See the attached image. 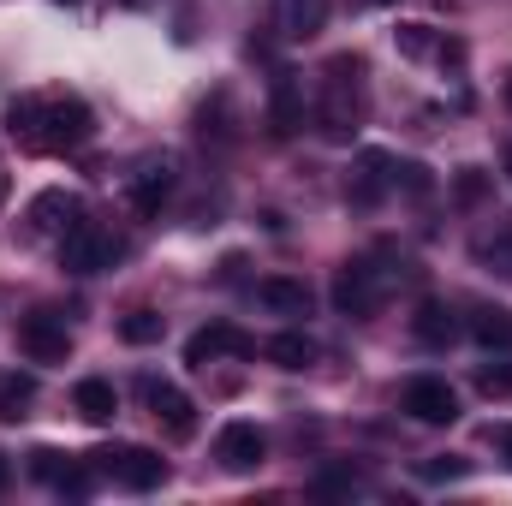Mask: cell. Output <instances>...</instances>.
<instances>
[{"instance_id": "obj_2", "label": "cell", "mask_w": 512, "mask_h": 506, "mask_svg": "<svg viewBox=\"0 0 512 506\" xmlns=\"http://www.w3.org/2000/svg\"><path fill=\"white\" fill-rule=\"evenodd\" d=\"M399 280H405V262H393V256H382V251L376 256H352V262L334 274V310L370 322L387 298H393Z\"/></svg>"}, {"instance_id": "obj_15", "label": "cell", "mask_w": 512, "mask_h": 506, "mask_svg": "<svg viewBox=\"0 0 512 506\" xmlns=\"http://www.w3.org/2000/svg\"><path fill=\"white\" fill-rule=\"evenodd\" d=\"M78 215H84V203H78L72 191H42V197L30 203V227H42V233H66Z\"/></svg>"}, {"instance_id": "obj_4", "label": "cell", "mask_w": 512, "mask_h": 506, "mask_svg": "<svg viewBox=\"0 0 512 506\" xmlns=\"http://www.w3.org/2000/svg\"><path fill=\"white\" fill-rule=\"evenodd\" d=\"M120 262V239L108 233V227H96V221H72L66 233H60V268L66 274H108Z\"/></svg>"}, {"instance_id": "obj_30", "label": "cell", "mask_w": 512, "mask_h": 506, "mask_svg": "<svg viewBox=\"0 0 512 506\" xmlns=\"http://www.w3.org/2000/svg\"><path fill=\"white\" fill-rule=\"evenodd\" d=\"M0 197H6V167H0Z\"/></svg>"}, {"instance_id": "obj_14", "label": "cell", "mask_w": 512, "mask_h": 506, "mask_svg": "<svg viewBox=\"0 0 512 506\" xmlns=\"http://www.w3.org/2000/svg\"><path fill=\"white\" fill-rule=\"evenodd\" d=\"M256 304L274 310V316H310V286L304 280H256Z\"/></svg>"}, {"instance_id": "obj_19", "label": "cell", "mask_w": 512, "mask_h": 506, "mask_svg": "<svg viewBox=\"0 0 512 506\" xmlns=\"http://www.w3.org/2000/svg\"><path fill=\"white\" fill-rule=\"evenodd\" d=\"M262 352H268L280 370H310V364H316V340H310V334H274Z\"/></svg>"}, {"instance_id": "obj_18", "label": "cell", "mask_w": 512, "mask_h": 506, "mask_svg": "<svg viewBox=\"0 0 512 506\" xmlns=\"http://www.w3.org/2000/svg\"><path fill=\"white\" fill-rule=\"evenodd\" d=\"M382 191H393V155L370 149V155H364V173L352 179V203H376Z\"/></svg>"}, {"instance_id": "obj_32", "label": "cell", "mask_w": 512, "mask_h": 506, "mask_svg": "<svg viewBox=\"0 0 512 506\" xmlns=\"http://www.w3.org/2000/svg\"><path fill=\"white\" fill-rule=\"evenodd\" d=\"M507 102H512V78H507Z\"/></svg>"}, {"instance_id": "obj_28", "label": "cell", "mask_w": 512, "mask_h": 506, "mask_svg": "<svg viewBox=\"0 0 512 506\" xmlns=\"http://www.w3.org/2000/svg\"><path fill=\"white\" fill-rule=\"evenodd\" d=\"M495 447L507 453V465H512V423H501V429H495Z\"/></svg>"}, {"instance_id": "obj_3", "label": "cell", "mask_w": 512, "mask_h": 506, "mask_svg": "<svg viewBox=\"0 0 512 506\" xmlns=\"http://www.w3.org/2000/svg\"><path fill=\"white\" fill-rule=\"evenodd\" d=\"M316 120H322V137H334V143H346L358 131V120H364V60L358 54H334L322 66V108H316Z\"/></svg>"}, {"instance_id": "obj_7", "label": "cell", "mask_w": 512, "mask_h": 506, "mask_svg": "<svg viewBox=\"0 0 512 506\" xmlns=\"http://www.w3.org/2000/svg\"><path fill=\"white\" fill-rule=\"evenodd\" d=\"M18 346H24V358H30V364H60V358L72 352L66 316H54V310L24 316V322H18Z\"/></svg>"}, {"instance_id": "obj_24", "label": "cell", "mask_w": 512, "mask_h": 506, "mask_svg": "<svg viewBox=\"0 0 512 506\" xmlns=\"http://www.w3.org/2000/svg\"><path fill=\"white\" fill-rule=\"evenodd\" d=\"M477 387L483 393H512V364H483L477 370Z\"/></svg>"}, {"instance_id": "obj_17", "label": "cell", "mask_w": 512, "mask_h": 506, "mask_svg": "<svg viewBox=\"0 0 512 506\" xmlns=\"http://www.w3.org/2000/svg\"><path fill=\"white\" fill-rule=\"evenodd\" d=\"M72 405H78V417L84 423H114V411H120V393H114V381H78V393H72Z\"/></svg>"}, {"instance_id": "obj_5", "label": "cell", "mask_w": 512, "mask_h": 506, "mask_svg": "<svg viewBox=\"0 0 512 506\" xmlns=\"http://www.w3.org/2000/svg\"><path fill=\"white\" fill-rule=\"evenodd\" d=\"M96 459V471L102 477H114V483H126V489H155L161 477H167V465H161V453H149V447H102V453H90Z\"/></svg>"}, {"instance_id": "obj_13", "label": "cell", "mask_w": 512, "mask_h": 506, "mask_svg": "<svg viewBox=\"0 0 512 506\" xmlns=\"http://www.w3.org/2000/svg\"><path fill=\"white\" fill-rule=\"evenodd\" d=\"M274 24L286 42H310L328 24V0H274Z\"/></svg>"}, {"instance_id": "obj_31", "label": "cell", "mask_w": 512, "mask_h": 506, "mask_svg": "<svg viewBox=\"0 0 512 506\" xmlns=\"http://www.w3.org/2000/svg\"><path fill=\"white\" fill-rule=\"evenodd\" d=\"M507 179H512V149H507Z\"/></svg>"}, {"instance_id": "obj_8", "label": "cell", "mask_w": 512, "mask_h": 506, "mask_svg": "<svg viewBox=\"0 0 512 506\" xmlns=\"http://www.w3.org/2000/svg\"><path fill=\"white\" fill-rule=\"evenodd\" d=\"M173 185H179L173 155H149V161L131 173V209H137V215H161V203L173 197Z\"/></svg>"}, {"instance_id": "obj_29", "label": "cell", "mask_w": 512, "mask_h": 506, "mask_svg": "<svg viewBox=\"0 0 512 506\" xmlns=\"http://www.w3.org/2000/svg\"><path fill=\"white\" fill-rule=\"evenodd\" d=\"M6 477H12V471H6V459H0V489H6Z\"/></svg>"}, {"instance_id": "obj_1", "label": "cell", "mask_w": 512, "mask_h": 506, "mask_svg": "<svg viewBox=\"0 0 512 506\" xmlns=\"http://www.w3.org/2000/svg\"><path fill=\"white\" fill-rule=\"evenodd\" d=\"M6 131L24 143V149H42V155H60V149H84L96 137V114L78 102V96H18L6 108Z\"/></svg>"}, {"instance_id": "obj_9", "label": "cell", "mask_w": 512, "mask_h": 506, "mask_svg": "<svg viewBox=\"0 0 512 506\" xmlns=\"http://www.w3.org/2000/svg\"><path fill=\"white\" fill-rule=\"evenodd\" d=\"M256 340H245L239 328H227V322H215V328H197L191 340H185V364L191 370H209L215 358H251Z\"/></svg>"}, {"instance_id": "obj_11", "label": "cell", "mask_w": 512, "mask_h": 506, "mask_svg": "<svg viewBox=\"0 0 512 506\" xmlns=\"http://www.w3.org/2000/svg\"><path fill=\"white\" fill-rule=\"evenodd\" d=\"M304 126V84H298V72H274V84H268V131L274 137H292V131Z\"/></svg>"}, {"instance_id": "obj_27", "label": "cell", "mask_w": 512, "mask_h": 506, "mask_svg": "<svg viewBox=\"0 0 512 506\" xmlns=\"http://www.w3.org/2000/svg\"><path fill=\"white\" fill-rule=\"evenodd\" d=\"M399 48H405V54H423V48H429L423 24H405V30H399Z\"/></svg>"}, {"instance_id": "obj_16", "label": "cell", "mask_w": 512, "mask_h": 506, "mask_svg": "<svg viewBox=\"0 0 512 506\" xmlns=\"http://www.w3.org/2000/svg\"><path fill=\"white\" fill-rule=\"evenodd\" d=\"M411 334H417L423 346H453V340H459V322H453V310H447L441 298H423L417 316H411Z\"/></svg>"}, {"instance_id": "obj_22", "label": "cell", "mask_w": 512, "mask_h": 506, "mask_svg": "<svg viewBox=\"0 0 512 506\" xmlns=\"http://www.w3.org/2000/svg\"><path fill=\"white\" fill-rule=\"evenodd\" d=\"M120 340L126 346H155L161 340V316L155 310H131L126 322H120Z\"/></svg>"}, {"instance_id": "obj_12", "label": "cell", "mask_w": 512, "mask_h": 506, "mask_svg": "<svg viewBox=\"0 0 512 506\" xmlns=\"http://www.w3.org/2000/svg\"><path fill=\"white\" fill-rule=\"evenodd\" d=\"M215 459H221L227 471H256V465L268 459V441H262L256 423H227V429L215 435Z\"/></svg>"}, {"instance_id": "obj_23", "label": "cell", "mask_w": 512, "mask_h": 506, "mask_svg": "<svg viewBox=\"0 0 512 506\" xmlns=\"http://www.w3.org/2000/svg\"><path fill=\"white\" fill-rule=\"evenodd\" d=\"M477 256H483L501 280H512V227H507V233H495V239H483V245H477Z\"/></svg>"}, {"instance_id": "obj_6", "label": "cell", "mask_w": 512, "mask_h": 506, "mask_svg": "<svg viewBox=\"0 0 512 506\" xmlns=\"http://www.w3.org/2000/svg\"><path fill=\"white\" fill-rule=\"evenodd\" d=\"M399 411L417 417V423H453V417H459V393L441 376H411L405 393H399Z\"/></svg>"}, {"instance_id": "obj_20", "label": "cell", "mask_w": 512, "mask_h": 506, "mask_svg": "<svg viewBox=\"0 0 512 506\" xmlns=\"http://www.w3.org/2000/svg\"><path fill=\"white\" fill-rule=\"evenodd\" d=\"M471 334L483 340V346H512V310H477V322H471Z\"/></svg>"}, {"instance_id": "obj_26", "label": "cell", "mask_w": 512, "mask_h": 506, "mask_svg": "<svg viewBox=\"0 0 512 506\" xmlns=\"http://www.w3.org/2000/svg\"><path fill=\"white\" fill-rule=\"evenodd\" d=\"M465 471H471L465 459H429V465H423V477H429V483H447V477H465Z\"/></svg>"}, {"instance_id": "obj_21", "label": "cell", "mask_w": 512, "mask_h": 506, "mask_svg": "<svg viewBox=\"0 0 512 506\" xmlns=\"http://www.w3.org/2000/svg\"><path fill=\"white\" fill-rule=\"evenodd\" d=\"M30 399H36V381H30V376H12V381H0V417H6V423H18Z\"/></svg>"}, {"instance_id": "obj_10", "label": "cell", "mask_w": 512, "mask_h": 506, "mask_svg": "<svg viewBox=\"0 0 512 506\" xmlns=\"http://www.w3.org/2000/svg\"><path fill=\"white\" fill-rule=\"evenodd\" d=\"M143 399H149V411H155V423L173 435V441H185L191 429H197V405L173 387V381H143Z\"/></svg>"}, {"instance_id": "obj_25", "label": "cell", "mask_w": 512, "mask_h": 506, "mask_svg": "<svg viewBox=\"0 0 512 506\" xmlns=\"http://www.w3.org/2000/svg\"><path fill=\"white\" fill-rule=\"evenodd\" d=\"M453 191H459V203H483V191H489V179H483V167H465Z\"/></svg>"}]
</instances>
